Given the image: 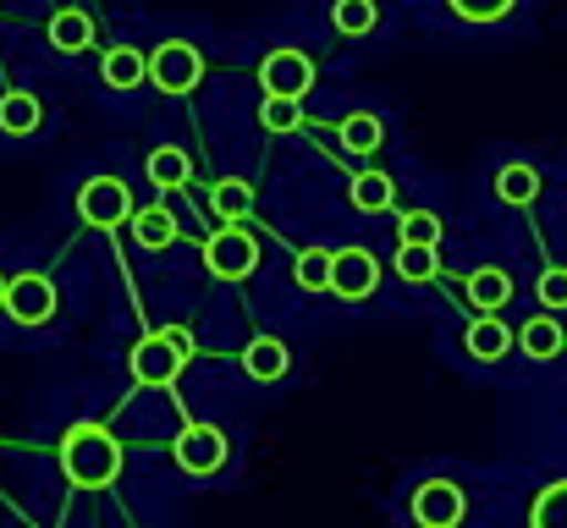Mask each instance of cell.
Listing matches in <instances>:
<instances>
[{
  "mask_svg": "<svg viewBox=\"0 0 567 528\" xmlns=\"http://www.w3.org/2000/svg\"><path fill=\"white\" fill-rule=\"evenodd\" d=\"M105 83L111 89H138L144 77H150V55L144 50H133V44H116V50H105Z\"/></svg>",
  "mask_w": 567,
  "mask_h": 528,
  "instance_id": "cell-16",
  "label": "cell"
},
{
  "mask_svg": "<svg viewBox=\"0 0 567 528\" xmlns=\"http://www.w3.org/2000/svg\"><path fill=\"white\" fill-rule=\"evenodd\" d=\"M50 44H55L61 55H83V50L94 44V22H89V11H78V6L55 11V17H50Z\"/></svg>",
  "mask_w": 567,
  "mask_h": 528,
  "instance_id": "cell-13",
  "label": "cell"
},
{
  "mask_svg": "<svg viewBox=\"0 0 567 528\" xmlns=\"http://www.w3.org/2000/svg\"><path fill=\"white\" fill-rule=\"evenodd\" d=\"M463 348L474 352L480 363H496V358H507V352H513V331H507L496 314H480V320L463 331Z\"/></svg>",
  "mask_w": 567,
  "mask_h": 528,
  "instance_id": "cell-12",
  "label": "cell"
},
{
  "mask_svg": "<svg viewBox=\"0 0 567 528\" xmlns=\"http://www.w3.org/2000/svg\"><path fill=\"white\" fill-rule=\"evenodd\" d=\"M78 215L94 226V231H116L122 220H133V193L122 176H89L78 187Z\"/></svg>",
  "mask_w": 567,
  "mask_h": 528,
  "instance_id": "cell-3",
  "label": "cell"
},
{
  "mask_svg": "<svg viewBox=\"0 0 567 528\" xmlns=\"http://www.w3.org/2000/svg\"><path fill=\"white\" fill-rule=\"evenodd\" d=\"M331 22H337V33H370L375 28V0H337L331 6Z\"/></svg>",
  "mask_w": 567,
  "mask_h": 528,
  "instance_id": "cell-28",
  "label": "cell"
},
{
  "mask_svg": "<svg viewBox=\"0 0 567 528\" xmlns=\"http://www.w3.org/2000/svg\"><path fill=\"white\" fill-rule=\"evenodd\" d=\"M540 303L546 309H567V270H546L540 276Z\"/></svg>",
  "mask_w": 567,
  "mask_h": 528,
  "instance_id": "cell-31",
  "label": "cell"
},
{
  "mask_svg": "<svg viewBox=\"0 0 567 528\" xmlns=\"http://www.w3.org/2000/svg\"><path fill=\"white\" fill-rule=\"evenodd\" d=\"M39 122H44V105H39L28 89L0 94V133H11V138H33Z\"/></svg>",
  "mask_w": 567,
  "mask_h": 528,
  "instance_id": "cell-11",
  "label": "cell"
},
{
  "mask_svg": "<svg viewBox=\"0 0 567 528\" xmlns=\"http://www.w3.org/2000/svg\"><path fill=\"white\" fill-rule=\"evenodd\" d=\"M0 314H11L17 325H44V320L55 314V287H50V276H39V270L11 276V281H6Z\"/></svg>",
  "mask_w": 567,
  "mask_h": 528,
  "instance_id": "cell-8",
  "label": "cell"
},
{
  "mask_svg": "<svg viewBox=\"0 0 567 528\" xmlns=\"http://www.w3.org/2000/svg\"><path fill=\"white\" fill-rule=\"evenodd\" d=\"M259 89L265 94H281V100H303L315 89V61L303 50H270L259 61Z\"/></svg>",
  "mask_w": 567,
  "mask_h": 528,
  "instance_id": "cell-7",
  "label": "cell"
},
{
  "mask_svg": "<svg viewBox=\"0 0 567 528\" xmlns=\"http://www.w3.org/2000/svg\"><path fill=\"white\" fill-rule=\"evenodd\" d=\"M496 193H502V204H529L540 193V172L524 166V161H513V166L496 172Z\"/></svg>",
  "mask_w": 567,
  "mask_h": 528,
  "instance_id": "cell-22",
  "label": "cell"
},
{
  "mask_svg": "<svg viewBox=\"0 0 567 528\" xmlns=\"http://www.w3.org/2000/svg\"><path fill=\"white\" fill-rule=\"evenodd\" d=\"M0 303H6V276H0Z\"/></svg>",
  "mask_w": 567,
  "mask_h": 528,
  "instance_id": "cell-32",
  "label": "cell"
},
{
  "mask_svg": "<svg viewBox=\"0 0 567 528\" xmlns=\"http://www.w3.org/2000/svg\"><path fill=\"white\" fill-rule=\"evenodd\" d=\"M61 474L78 490H105L122 474V441L100 424H72L61 435Z\"/></svg>",
  "mask_w": 567,
  "mask_h": 528,
  "instance_id": "cell-1",
  "label": "cell"
},
{
  "mask_svg": "<svg viewBox=\"0 0 567 528\" xmlns=\"http://www.w3.org/2000/svg\"><path fill=\"white\" fill-rule=\"evenodd\" d=\"M375 281H380V265L370 248H342V253H331V292H337V298L364 303V298L375 292Z\"/></svg>",
  "mask_w": 567,
  "mask_h": 528,
  "instance_id": "cell-9",
  "label": "cell"
},
{
  "mask_svg": "<svg viewBox=\"0 0 567 528\" xmlns=\"http://www.w3.org/2000/svg\"><path fill=\"white\" fill-rule=\"evenodd\" d=\"M172 452H177V468L193 474V479H209V474L226 468V435L215 424H183V435L172 441Z\"/></svg>",
  "mask_w": 567,
  "mask_h": 528,
  "instance_id": "cell-6",
  "label": "cell"
},
{
  "mask_svg": "<svg viewBox=\"0 0 567 528\" xmlns=\"http://www.w3.org/2000/svg\"><path fill=\"white\" fill-rule=\"evenodd\" d=\"M193 358V337L183 325H166V331H150L138 348H133V380L138 385H172L183 374V363Z\"/></svg>",
  "mask_w": 567,
  "mask_h": 528,
  "instance_id": "cell-2",
  "label": "cell"
},
{
  "mask_svg": "<svg viewBox=\"0 0 567 528\" xmlns=\"http://www.w3.org/2000/svg\"><path fill=\"white\" fill-rule=\"evenodd\" d=\"M380 138H385V122H380V116H370V111H353V116L342 122V144H348L353 155H370V149H380Z\"/></svg>",
  "mask_w": 567,
  "mask_h": 528,
  "instance_id": "cell-24",
  "label": "cell"
},
{
  "mask_svg": "<svg viewBox=\"0 0 567 528\" xmlns=\"http://www.w3.org/2000/svg\"><path fill=\"white\" fill-rule=\"evenodd\" d=\"M292 287L298 292H331V248H303L292 259Z\"/></svg>",
  "mask_w": 567,
  "mask_h": 528,
  "instance_id": "cell-21",
  "label": "cell"
},
{
  "mask_svg": "<svg viewBox=\"0 0 567 528\" xmlns=\"http://www.w3.org/2000/svg\"><path fill=\"white\" fill-rule=\"evenodd\" d=\"M518 348L529 352L535 363L557 358V352H563V320H557V314H535V320L518 331Z\"/></svg>",
  "mask_w": 567,
  "mask_h": 528,
  "instance_id": "cell-18",
  "label": "cell"
},
{
  "mask_svg": "<svg viewBox=\"0 0 567 528\" xmlns=\"http://www.w3.org/2000/svg\"><path fill=\"white\" fill-rule=\"evenodd\" d=\"M298 122H303V100L265 94V105H259V127L265 133H298Z\"/></svg>",
  "mask_w": 567,
  "mask_h": 528,
  "instance_id": "cell-25",
  "label": "cell"
},
{
  "mask_svg": "<svg viewBox=\"0 0 567 528\" xmlns=\"http://www.w3.org/2000/svg\"><path fill=\"white\" fill-rule=\"evenodd\" d=\"M188 176H193V166L183 149H155V155H150V182H155V187H183Z\"/></svg>",
  "mask_w": 567,
  "mask_h": 528,
  "instance_id": "cell-26",
  "label": "cell"
},
{
  "mask_svg": "<svg viewBox=\"0 0 567 528\" xmlns=\"http://www.w3.org/2000/svg\"><path fill=\"white\" fill-rule=\"evenodd\" d=\"M243 369H248V380H281L287 374V348L276 337H254L243 348Z\"/></svg>",
  "mask_w": 567,
  "mask_h": 528,
  "instance_id": "cell-19",
  "label": "cell"
},
{
  "mask_svg": "<svg viewBox=\"0 0 567 528\" xmlns=\"http://www.w3.org/2000/svg\"><path fill=\"white\" fill-rule=\"evenodd\" d=\"M435 270H441V259H435V248H419V242H402V253H396V276H402V281H435Z\"/></svg>",
  "mask_w": 567,
  "mask_h": 528,
  "instance_id": "cell-27",
  "label": "cell"
},
{
  "mask_svg": "<svg viewBox=\"0 0 567 528\" xmlns=\"http://www.w3.org/2000/svg\"><path fill=\"white\" fill-rule=\"evenodd\" d=\"M463 518V490L452 479H424L413 490V524L419 528H457Z\"/></svg>",
  "mask_w": 567,
  "mask_h": 528,
  "instance_id": "cell-10",
  "label": "cell"
},
{
  "mask_svg": "<svg viewBox=\"0 0 567 528\" xmlns=\"http://www.w3.org/2000/svg\"><path fill=\"white\" fill-rule=\"evenodd\" d=\"M446 6H452L463 22H502L518 0H446Z\"/></svg>",
  "mask_w": 567,
  "mask_h": 528,
  "instance_id": "cell-30",
  "label": "cell"
},
{
  "mask_svg": "<svg viewBox=\"0 0 567 528\" xmlns=\"http://www.w3.org/2000/svg\"><path fill=\"white\" fill-rule=\"evenodd\" d=\"M204 265L215 281H243L259 270V242L243 231V226H220L209 242H204Z\"/></svg>",
  "mask_w": 567,
  "mask_h": 528,
  "instance_id": "cell-4",
  "label": "cell"
},
{
  "mask_svg": "<svg viewBox=\"0 0 567 528\" xmlns=\"http://www.w3.org/2000/svg\"><path fill=\"white\" fill-rule=\"evenodd\" d=\"M507 298H513V276H507V270L485 265V270H474V276H468V303H474L480 314H496Z\"/></svg>",
  "mask_w": 567,
  "mask_h": 528,
  "instance_id": "cell-17",
  "label": "cell"
},
{
  "mask_svg": "<svg viewBox=\"0 0 567 528\" xmlns=\"http://www.w3.org/2000/svg\"><path fill=\"white\" fill-rule=\"evenodd\" d=\"M402 242L435 248V242H441V215H435V209H408V215H402Z\"/></svg>",
  "mask_w": 567,
  "mask_h": 528,
  "instance_id": "cell-29",
  "label": "cell"
},
{
  "mask_svg": "<svg viewBox=\"0 0 567 528\" xmlns=\"http://www.w3.org/2000/svg\"><path fill=\"white\" fill-rule=\"evenodd\" d=\"M198 77H204V55L193 50L188 39H166L150 55V83L166 89V94H188V89H198Z\"/></svg>",
  "mask_w": 567,
  "mask_h": 528,
  "instance_id": "cell-5",
  "label": "cell"
},
{
  "mask_svg": "<svg viewBox=\"0 0 567 528\" xmlns=\"http://www.w3.org/2000/svg\"><path fill=\"white\" fill-rule=\"evenodd\" d=\"M133 237H138V248L161 253V248H172V242H177V215H172L166 204L133 209Z\"/></svg>",
  "mask_w": 567,
  "mask_h": 528,
  "instance_id": "cell-14",
  "label": "cell"
},
{
  "mask_svg": "<svg viewBox=\"0 0 567 528\" xmlns=\"http://www.w3.org/2000/svg\"><path fill=\"white\" fill-rule=\"evenodd\" d=\"M348 198H353V209L380 215V209H391V198H396V182H391L385 172H359V176H353V187H348Z\"/></svg>",
  "mask_w": 567,
  "mask_h": 528,
  "instance_id": "cell-20",
  "label": "cell"
},
{
  "mask_svg": "<svg viewBox=\"0 0 567 528\" xmlns=\"http://www.w3.org/2000/svg\"><path fill=\"white\" fill-rule=\"evenodd\" d=\"M529 528H567V479L546 485L529 507Z\"/></svg>",
  "mask_w": 567,
  "mask_h": 528,
  "instance_id": "cell-23",
  "label": "cell"
},
{
  "mask_svg": "<svg viewBox=\"0 0 567 528\" xmlns=\"http://www.w3.org/2000/svg\"><path fill=\"white\" fill-rule=\"evenodd\" d=\"M209 209H215L226 226H237V220L254 215V187H248L243 176H220V182L209 187Z\"/></svg>",
  "mask_w": 567,
  "mask_h": 528,
  "instance_id": "cell-15",
  "label": "cell"
}]
</instances>
